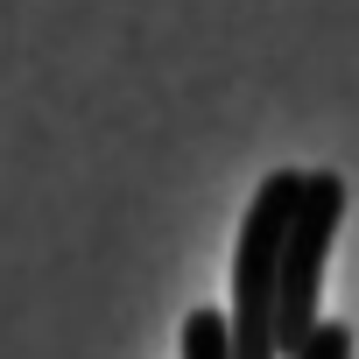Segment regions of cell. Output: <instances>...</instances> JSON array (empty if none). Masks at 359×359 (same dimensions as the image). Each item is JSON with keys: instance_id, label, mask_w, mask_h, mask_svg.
Returning <instances> with one entry per match:
<instances>
[{"instance_id": "6da1fadb", "label": "cell", "mask_w": 359, "mask_h": 359, "mask_svg": "<svg viewBox=\"0 0 359 359\" xmlns=\"http://www.w3.org/2000/svg\"><path fill=\"white\" fill-rule=\"evenodd\" d=\"M345 226V176L338 169H303V198H296V219L282 233V261H275V359H296L324 310V261H331V240Z\"/></svg>"}, {"instance_id": "7a4b0ae2", "label": "cell", "mask_w": 359, "mask_h": 359, "mask_svg": "<svg viewBox=\"0 0 359 359\" xmlns=\"http://www.w3.org/2000/svg\"><path fill=\"white\" fill-rule=\"evenodd\" d=\"M296 198H303V169H268L247 219H240L233 310H226L233 359H275V261H282V233L296 219Z\"/></svg>"}, {"instance_id": "3957f363", "label": "cell", "mask_w": 359, "mask_h": 359, "mask_svg": "<svg viewBox=\"0 0 359 359\" xmlns=\"http://www.w3.org/2000/svg\"><path fill=\"white\" fill-rule=\"evenodd\" d=\"M184 359H233V338H226L219 310H191L184 317Z\"/></svg>"}, {"instance_id": "277c9868", "label": "cell", "mask_w": 359, "mask_h": 359, "mask_svg": "<svg viewBox=\"0 0 359 359\" xmlns=\"http://www.w3.org/2000/svg\"><path fill=\"white\" fill-rule=\"evenodd\" d=\"M296 359H352V324H345V317H324L317 338H310Z\"/></svg>"}]
</instances>
